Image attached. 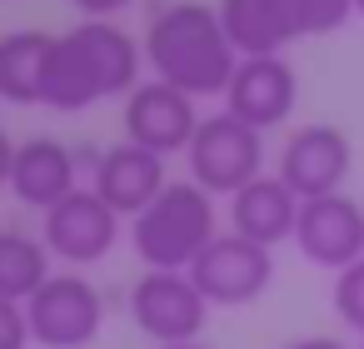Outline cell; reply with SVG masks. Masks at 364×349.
I'll use <instances>...</instances> for the list:
<instances>
[{
    "instance_id": "1",
    "label": "cell",
    "mask_w": 364,
    "mask_h": 349,
    "mask_svg": "<svg viewBox=\"0 0 364 349\" xmlns=\"http://www.w3.org/2000/svg\"><path fill=\"white\" fill-rule=\"evenodd\" d=\"M145 75V50L120 21H80L55 36L46 60L41 105L75 115L100 100H125Z\"/></svg>"
},
{
    "instance_id": "2",
    "label": "cell",
    "mask_w": 364,
    "mask_h": 349,
    "mask_svg": "<svg viewBox=\"0 0 364 349\" xmlns=\"http://www.w3.org/2000/svg\"><path fill=\"white\" fill-rule=\"evenodd\" d=\"M145 65H150V80H165L195 100L205 95H225L240 55L220 26V11L215 6H200V0H170L160 6L150 21H145Z\"/></svg>"
},
{
    "instance_id": "3",
    "label": "cell",
    "mask_w": 364,
    "mask_h": 349,
    "mask_svg": "<svg viewBox=\"0 0 364 349\" xmlns=\"http://www.w3.org/2000/svg\"><path fill=\"white\" fill-rule=\"evenodd\" d=\"M220 235L215 195L195 180H170L140 215H130V249L145 269H190L200 249Z\"/></svg>"
},
{
    "instance_id": "4",
    "label": "cell",
    "mask_w": 364,
    "mask_h": 349,
    "mask_svg": "<svg viewBox=\"0 0 364 349\" xmlns=\"http://www.w3.org/2000/svg\"><path fill=\"white\" fill-rule=\"evenodd\" d=\"M190 160V180L200 190H210L215 200L245 190L255 175H264V135L250 130L245 120H235L230 110H215V115H200V130L185 150Z\"/></svg>"
},
{
    "instance_id": "5",
    "label": "cell",
    "mask_w": 364,
    "mask_h": 349,
    "mask_svg": "<svg viewBox=\"0 0 364 349\" xmlns=\"http://www.w3.org/2000/svg\"><path fill=\"white\" fill-rule=\"evenodd\" d=\"M26 319H31V344H41V349H85L105 329V294L85 274L60 269L26 299Z\"/></svg>"
},
{
    "instance_id": "6",
    "label": "cell",
    "mask_w": 364,
    "mask_h": 349,
    "mask_svg": "<svg viewBox=\"0 0 364 349\" xmlns=\"http://www.w3.org/2000/svg\"><path fill=\"white\" fill-rule=\"evenodd\" d=\"M185 274L195 279V289L205 294L210 309L215 304L220 309H240V304H255L274 284V249H264V245L225 230V235H215L200 249V259Z\"/></svg>"
},
{
    "instance_id": "7",
    "label": "cell",
    "mask_w": 364,
    "mask_h": 349,
    "mask_svg": "<svg viewBox=\"0 0 364 349\" xmlns=\"http://www.w3.org/2000/svg\"><path fill=\"white\" fill-rule=\"evenodd\" d=\"M125 304H130V324L155 344L200 339V329L210 319V304H205V294L195 289V279L185 269H145L130 284Z\"/></svg>"
},
{
    "instance_id": "8",
    "label": "cell",
    "mask_w": 364,
    "mask_h": 349,
    "mask_svg": "<svg viewBox=\"0 0 364 349\" xmlns=\"http://www.w3.org/2000/svg\"><path fill=\"white\" fill-rule=\"evenodd\" d=\"M120 125H125L130 145L170 160V155L190 150V140L200 130V110H195V95H185L165 80H140L120 105Z\"/></svg>"
},
{
    "instance_id": "9",
    "label": "cell",
    "mask_w": 364,
    "mask_h": 349,
    "mask_svg": "<svg viewBox=\"0 0 364 349\" xmlns=\"http://www.w3.org/2000/svg\"><path fill=\"white\" fill-rule=\"evenodd\" d=\"M41 240L50 249V259H65V264H95L115 249L120 240V215L90 190V185H75L65 200H55L41 220Z\"/></svg>"
},
{
    "instance_id": "10",
    "label": "cell",
    "mask_w": 364,
    "mask_h": 349,
    "mask_svg": "<svg viewBox=\"0 0 364 349\" xmlns=\"http://www.w3.org/2000/svg\"><path fill=\"white\" fill-rule=\"evenodd\" d=\"M309 264L339 274L354 259H364V205L339 195H314L299 200V220H294V240H289Z\"/></svg>"
},
{
    "instance_id": "11",
    "label": "cell",
    "mask_w": 364,
    "mask_h": 349,
    "mask_svg": "<svg viewBox=\"0 0 364 349\" xmlns=\"http://www.w3.org/2000/svg\"><path fill=\"white\" fill-rule=\"evenodd\" d=\"M299 105V75L284 55H240L230 85H225V110L245 120L250 130H274L294 115Z\"/></svg>"
},
{
    "instance_id": "12",
    "label": "cell",
    "mask_w": 364,
    "mask_h": 349,
    "mask_svg": "<svg viewBox=\"0 0 364 349\" xmlns=\"http://www.w3.org/2000/svg\"><path fill=\"white\" fill-rule=\"evenodd\" d=\"M354 170V145L339 125H299L284 145H279V165L274 175L299 195V200H314V195H339L344 180Z\"/></svg>"
},
{
    "instance_id": "13",
    "label": "cell",
    "mask_w": 364,
    "mask_h": 349,
    "mask_svg": "<svg viewBox=\"0 0 364 349\" xmlns=\"http://www.w3.org/2000/svg\"><path fill=\"white\" fill-rule=\"evenodd\" d=\"M165 185H170L165 155L140 150V145H130V140L100 150V155H95V170H90V190H95L115 215H140Z\"/></svg>"
},
{
    "instance_id": "14",
    "label": "cell",
    "mask_w": 364,
    "mask_h": 349,
    "mask_svg": "<svg viewBox=\"0 0 364 349\" xmlns=\"http://www.w3.org/2000/svg\"><path fill=\"white\" fill-rule=\"evenodd\" d=\"M75 150L55 135H31L16 145V165H11V195L31 210H50L55 200H65L75 190Z\"/></svg>"
},
{
    "instance_id": "15",
    "label": "cell",
    "mask_w": 364,
    "mask_h": 349,
    "mask_svg": "<svg viewBox=\"0 0 364 349\" xmlns=\"http://www.w3.org/2000/svg\"><path fill=\"white\" fill-rule=\"evenodd\" d=\"M294 220H299V195L269 170L230 195V230L255 240V245H264V249L294 240Z\"/></svg>"
},
{
    "instance_id": "16",
    "label": "cell",
    "mask_w": 364,
    "mask_h": 349,
    "mask_svg": "<svg viewBox=\"0 0 364 349\" xmlns=\"http://www.w3.org/2000/svg\"><path fill=\"white\" fill-rule=\"evenodd\" d=\"M50 45H55L50 31H11V36H0V100L6 105H41Z\"/></svg>"
},
{
    "instance_id": "17",
    "label": "cell",
    "mask_w": 364,
    "mask_h": 349,
    "mask_svg": "<svg viewBox=\"0 0 364 349\" xmlns=\"http://www.w3.org/2000/svg\"><path fill=\"white\" fill-rule=\"evenodd\" d=\"M220 26L235 45V55H284V31L269 0H220Z\"/></svg>"
},
{
    "instance_id": "18",
    "label": "cell",
    "mask_w": 364,
    "mask_h": 349,
    "mask_svg": "<svg viewBox=\"0 0 364 349\" xmlns=\"http://www.w3.org/2000/svg\"><path fill=\"white\" fill-rule=\"evenodd\" d=\"M50 279V249L46 240L26 235V230H0V299H31L41 284Z\"/></svg>"
},
{
    "instance_id": "19",
    "label": "cell",
    "mask_w": 364,
    "mask_h": 349,
    "mask_svg": "<svg viewBox=\"0 0 364 349\" xmlns=\"http://www.w3.org/2000/svg\"><path fill=\"white\" fill-rule=\"evenodd\" d=\"M274 16H279V31L284 41H309V36H329V31H344L354 6L349 0H269Z\"/></svg>"
},
{
    "instance_id": "20",
    "label": "cell",
    "mask_w": 364,
    "mask_h": 349,
    "mask_svg": "<svg viewBox=\"0 0 364 349\" xmlns=\"http://www.w3.org/2000/svg\"><path fill=\"white\" fill-rule=\"evenodd\" d=\"M329 299H334L339 324H349V329L364 339V259H354L349 269H339V274H334Z\"/></svg>"
},
{
    "instance_id": "21",
    "label": "cell",
    "mask_w": 364,
    "mask_h": 349,
    "mask_svg": "<svg viewBox=\"0 0 364 349\" xmlns=\"http://www.w3.org/2000/svg\"><path fill=\"white\" fill-rule=\"evenodd\" d=\"M0 349H31V319L21 299H0Z\"/></svg>"
},
{
    "instance_id": "22",
    "label": "cell",
    "mask_w": 364,
    "mask_h": 349,
    "mask_svg": "<svg viewBox=\"0 0 364 349\" xmlns=\"http://www.w3.org/2000/svg\"><path fill=\"white\" fill-rule=\"evenodd\" d=\"M70 6L80 11V21H115L120 11L135 6V0H70Z\"/></svg>"
},
{
    "instance_id": "23",
    "label": "cell",
    "mask_w": 364,
    "mask_h": 349,
    "mask_svg": "<svg viewBox=\"0 0 364 349\" xmlns=\"http://www.w3.org/2000/svg\"><path fill=\"white\" fill-rule=\"evenodd\" d=\"M279 349H349V344L334 339V334H304V339H289V344H279Z\"/></svg>"
},
{
    "instance_id": "24",
    "label": "cell",
    "mask_w": 364,
    "mask_h": 349,
    "mask_svg": "<svg viewBox=\"0 0 364 349\" xmlns=\"http://www.w3.org/2000/svg\"><path fill=\"white\" fill-rule=\"evenodd\" d=\"M11 165H16V140H11L6 130H0V190L11 185Z\"/></svg>"
},
{
    "instance_id": "25",
    "label": "cell",
    "mask_w": 364,
    "mask_h": 349,
    "mask_svg": "<svg viewBox=\"0 0 364 349\" xmlns=\"http://www.w3.org/2000/svg\"><path fill=\"white\" fill-rule=\"evenodd\" d=\"M155 349H210L205 339H185V344H155Z\"/></svg>"
},
{
    "instance_id": "26",
    "label": "cell",
    "mask_w": 364,
    "mask_h": 349,
    "mask_svg": "<svg viewBox=\"0 0 364 349\" xmlns=\"http://www.w3.org/2000/svg\"><path fill=\"white\" fill-rule=\"evenodd\" d=\"M349 6H354V16H364V0H349Z\"/></svg>"
},
{
    "instance_id": "27",
    "label": "cell",
    "mask_w": 364,
    "mask_h": 349,
    "mask_svg": "<svg viewBox=\"0 0 364 349\" xmlns=\"http://www.w3.org/2000/svg\"><path fill=\"white\" fill-rule=\"evenodd\" d=\"M359 349H364V339H359Z\"/></svg>"
}]
</instances>
